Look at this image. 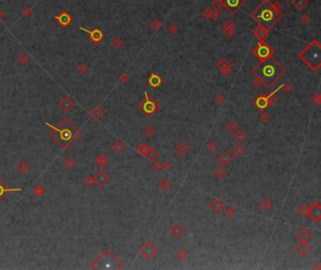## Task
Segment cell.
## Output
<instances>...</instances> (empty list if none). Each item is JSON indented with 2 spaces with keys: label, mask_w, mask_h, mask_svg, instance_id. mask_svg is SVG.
Wrapping results in <instances>:
<instances>
[{
  "label": "cell",
  "mask_w": 321,
  "mask_h": 270,
  "mask_svg": "<svg viewBox=\"0 0 321 270\" xmlns=\"http://www.w3.org/2000/svg\"><path fill=\"white\" fill-rule=\"evenodd\" d=\"M170 235L173 236L174 238H180V237L184 235V229L182 228L181 225H179V224H174L173 226L170 227Z\"/></svg>",
  "instance_id": "6"
},
{
  "label": "cell",
  "mask_w": 321,
  "mask_h": 270,
  "mask_svg": "<svg viewBox=\"0 0 321 270\" xmlns=\"http://www.w3.org/2000/svg\"><path fill=\"white\" fill-rule=\"evenodd\" d=\"M31 13H32V10H31V9H29V8H26L25 10H23V15H25L27 17L30 16Z\"/></svg>",
  "instance_id": "26"
},
{
  "label": "cell",
  "mask_w": 321,
  "mask_h": 270,
  "mask_svg": "<svg viewBox=\"0 0 321 270\" xmlns=\"http://www.w3.org/2000/svg\"><path fill=\"white\" fill-rule=\"evenodd\" d=\"M226 170H225L223 167H218V169L215 170V172H214V174H215V176L218 178V179H223L225 176H226Z\"/></svg>",
  "instance_id": "15"
},
{
  "label": "cell",
  "mask_w": 321,
  "mask_h": 270,
  "mask_svg": "<svg viewBox=\"0 0 321 270\" xmlns=\"http://www.w3.org/2000/svg\"><path fill=\"white\" fill-rule=\"evenodd\" d=\"M234 137H235V140L237 143H240V142L244 141V140L247 139V136H246V134L244 133V132H242V131H236L235 133Z\"/></svg>",
  "instance_id": "12"
},
{
  "label": "cell",
  "mask_w": 321,
  "mask_h": 270,
  "mask_svg": "<svg viewBox=\"0 0 321 270\" xmlns=\"http://www.w3.org/2000/svg\"><path fill=\"white\" fill-rule=\"evenodd\" d=\"M218 161L222 166L227 167V166H229V164L232 162V156H231V155H230L226 151H223V152L218 156Z\"/></svg>",
  "instance_id": "4"
},
{
  "label": "cell",
  "mask_w": 321,
  "mask_h": 270,
  "mask_svg": "<svg viewBox=\"0 0 321 270\" xmlns=\"http://www.w3.org/2000/svg\"><path fill=\"white\" fill-rule=\"evenodd\" d=\"M187 256V251H186L185 249H179V250L177 251V258H178V259H179V260H184V259H186Z\"/></svg>",
  "instance_id": "22"
},
{
  "label": "cell",
  "mask_w": 321,
  "mask_h": 270,
  "mask_svg": "<svg viewBox=\"0 0 321 270\" xmlns=\"http://www.w3.org/2000/svg\"><path fill=\"white\" fill-rule=\"evenodd\" d=\"M156 252H157L156 248L154 247L153 243L150 241H148L141 249V253L143 254V256L145 258H147V259H152L153 257L156 256Z\"/></svg>",
  "instance_id": "1"
},
{
  "label": "cell",
  "mask_w": 321,
  "mask_h": 270,
  "mask_svg": "<svg viewBox=\"0 0 321 270\" xmlns=\"http://www.w3.org/2000/svg\"><path fill=\"white\" fill-rule=\"evenodd\" d=\"M156 130L154 129V128L152 126V125H149V126H147V127L144 129V134H145L147 136L152 137V136H153L154 135H156Z\"/></svg>",
  "instance_id": "19"
},
{
  "label": "cell",
  "mask_w": 321,
  "mask_h": 270,
  "mask_svg": "<svg viewBox=\"0 0 321 270\" xmlns=\"http://www.w3.org/2000/svg\"><path fill=\"white\" fill-rule=\"evenodd\" d=\"M158 187L161 188L162 190H168L170 187V183L169 182L168 179H161L158 183Z\"/></svg>",
  "instance_id": "14"
},
{
  "label": "cell",
  "mask_w": 321,
  "mask_h": 270,
  "mask_svg": "<svg viewBox=\"0 0 321 270\" xmlns=\"http://www.w3.org/2000/svg\"><path fill=\"white\" fill-rule=\"evenodd\" d=\"M233 153H234V155H235V157L240 158L242 155L245 153V150L243 149L240 145H236V146L234 147V149H233Z\"/></svg>",
  "instance_id": "13"
},
{
  "label": "cell",
  "mask_w": 321,
  "mask_h": 270,
  "mask_svg": "<svg viewBox=\"0 0 321 270\" xmlns=\"http://www.w3.org/2000/svg\"><path fill=\"white\" fill-rule=\"evenodd\" d=\"M114 149L116 150V152H122L124 149V144L121 141H117L114 144Z\"/></svg>",
  "instance_id": "24"
},
{
  "label": "cell",
  "mask_w": 321,
  "mask_h": 270,
  "mask_svg": "<svg viewBox=\"0 0 321 270\" xmlns=\"http://www.w3.org/2000/svg\"><path fill=\"white\" fill-rule=\"evenodd\" d=\"M175 152L177 154H179L180 156H186L189 152V148L185 142H180L175 146Z\"/></svg>",
  "instance_id": "3"
},
{
  "label": "cell",
  "mask_w": 321,
  "mask_h": 270,
  "mask_svg": "<svg viewBox=\"0 0 321 270\" xmlns=\"http://www.w3.org/2000/svg\"><path fill=\"white\" fill-rule=\"evenodd\" d=\"M227 129H228V131L230 132V133L235 134V132L238 130V125H237L234 121H231V122L227 124Z\"/></svg>",
  "instance_id": "16"
},
{
  "label": "cell",
  "mask_w": 321,
  "mask_h": 270,
  "mask_svg": "<svg viewBox=\"0 0 321 270\" xmlns=\"http://www.w3.org/2000/svg\"><path fill=\"white\" fill-rule=\"evenodd\" d=\"M153 170H160V164H158V163H153Z\"/></svg>",
  "instance_id": "28"
},
{
  "label": "cell",
  "mask_w": 321,
  "mask_h": 270,
  "mask_svg": "<svg viewBox=\"0 0 321 270\" xmlns=\"http://www.w3.org/2000/svg\"><path fill=\"white\" fill-rule=\"evenodd\" d=\"M19 60H20L21 63H26V62L27 61V56H25V55H22V56L20 57V58H19Z\"/></svg>",
  "instance_id": "27"
},
{
  "label": "cell",
  "mask_w": 321,
  "mask_h": 270,
  "mask_svg": "<svg viewBox=\"0 0 321 270\" xmlns=\"http://www.w3.org/2000/svg\"><path fill=\"white\" fill-rule=\"evenodd\" d=\"M80 29H81V30L86 31L87 33L90 34L92 40L93 41H95V43H96V41H100L101 38H102V32H101L100 30H98V29H94V30H92V31L88 30V29H86V28H84V27H80Z\"/></svg>",
  "instance_id": "8"
},
{
  "label": "cell",
  "mask_w": 321,
  "mask_h": 270,
  "mask_svg": "<svg viewBox=\"0 0 321 270\" xmlns=\"http://www.w3.org/2000/svg\"><path fill=\"white\" fill-rule=\"evenodd\" d=\"M269 116H266H266L264 115V116L261 117V120H262V121H263L264 122H266V121H269Z\"/></svg>",
  "instance_id": "29"
},
{
  "label": "cell",
  "mask_w": 321,
  "mask_h": 270,
  "mask_svg": "<svg viewBox=\"0 0 321 270\" xmlns=\"http://www.w3.org/2000/svg\"><path fill=\"white\" fill-rule=\"evenodd\" d=\"M148 149H149V148L146 146V144H145V143H142V144H140V146H139L138 152H139L140 154L144 155V156H145L146 153H147V152H148Z\"/></svg>",
  "instance_id": "20"
},
{
  "label": "cell",
  "mask_w": 321,
  "mask_h": 270,
  "mask_svg": "<svg viewBox=\"0 0 321 270\" xmlns=\"http://www.w3.org/2000/svg\"><path fill=\"white\" fill-rule=\"evenodd\" d=\"M0 16H1V13H0Z\"/></svg>",
  "instance_id": "30"
},
{
  "label": "cell",
  "mask_w": 321,
  "mask_h": 270,
  "mask_svg": "<svg viewBox=\"0 0 321 270\" xmlns=\"http://www.w3.org/2000/svg\"><path fill=\"white\" fill-rule=\"evenodd\" d=\"M170 169H171V164L169 163V162H164L163 164H160V170H169Z\"/></svg>",
  "instance_id": "25"
},
{
  "label": "cell",
  "mask_w": 321,
  "mask_h": 270,
  "mask_svg": "<svg viewBox=\"0 0 321 270\" xmlns=\"http://www.w3.org/2000/svg\"><path fill=\"white\" fill-rule=\"evenodd\" d=\"M298 213L301 215L302 218H304L307 215L308 213V206L305 204V203H302V204L299 207L298 209Z\"/></svg>",
  "instance_id": "18"
},
{
  "label": "cell",
  "mask_w": 321,
  "mask_h": 270,
  "mask_svg": "<svg viewBox=\"0 0 321 270\" xmlns=\"http://www.w3.org/2000/svg\"><path fill=\"white\" fill-rule=\"evenodd\" d=\"M145 156L151 161H156L158 158V151L153 147L149 148V149H148V152H147Z\"/></svg>",
  "instance_id": "11"
},
{
  "label": "cell",
  "mask_w": 321,
  "mask_h": 270,
  "mask_svg": "<svg viewBox=\"0 0 321 270\" xmlns=\"http://www.w3.org/2000/svg\"><path fill=\"white\" fill-rule=\"evenodd\" d=\"M235 213H236L235 209L234 207H232V206H227L226 209H225V215H226L230 219H232L235 217Z\"/></svg>",
  "instance_id": "17"
},
{
  "label": "cell",
  "mask_w": 321,
  "mask_h": 270,
  "mask_svg": "<svg viewBox=\"0 0 321 270\" xmlns=\"http://www.w3.org/2000/svg\"><path fill=\"white\" fill-rule=\"evenodd\" d=\"M310 249H311V247L307 242H301L300 241V243L297 246V250H298L299 252L303 256H305L309 252V251H310Z\"/></svg>",
  "instance_id": "10"
},
{
  "label": "cell",
  "mask_w": 321,
  "mask_h": 270,
  "mask_svg": "<svg viewBox=\"0 0 321 270\" xmlns=\"http://www.w3.org/2000/svg\"><path fill=\"white\" fill-rule=\"evenodd\" d=\"M312 238V235L309 230L305 229V228H302L300 229L298 232V239L301 242H307Z\"/></svg>",
  "instance_id": "5"
},
{
  "label": "cell",
  "mask_w": 321,
  "mask_h": 270,
  "mask_svg": "<svg viewBox=\"0 0 321 270\" xmlns=\"http://www.w3.org/2000/svg\"><path fill=\"white\" fill-rule=\"evenodd\" d=\"M307 215H310V218L314 221H319L321 218V207L318 202L314 203V204L308 208V213Z\"/></svg>",
  "instance_id": "2"
},
{
  "label": "cell",
  "mask_w": 321,
  "mask_h": 270,
  "mask_svg": "<svg viewBox=\"0 0 321 270\" xmlns=\"http://www.w3.org/2000/svg\"><path fill=\"white\" fill-rule=\"evenodd\" d=\"M217 148H218L217 144H216L215 142H214V141H210V142H208V143H207V145H206V149L208 150V151H210V152H214V151H216Z\"/></svg>",
  "instance_id": "23"
},
{
  "label": "cell",
  "mask_w": 321,
  "mask_h": 270,
  "mask_svg": "<svg viewBox=\"0 0 321 270\" xmlns=\"http://www.w3.org/2000/svg\"><path fill=\"white\" fill-rule=\"evenodd\" d=\"M271 206H272V202L269 200H267V199L264 200L262 202H261V207H262L264 210H266H266H269Z\"/></svg>",
  "instance_id": "21"
},
{
  "label": "cell",
  "mask_w": 321,
  "mask_h": 270,
  "mask_svg": "<svg viewBox=\"0 0 321 270\" xmlns=\"http://www.w3.org/2000/svg\"><path fill=\"white\" fill-rule=\"evenodd\" d=\"M56 19L63 27H66L67 25H69V24L71 23V21H72V18H71L70 14H68L67 13H65V11H64V13H62L61 14H59L58 16H57Z\"/></svg>",
  "instance_id": "7"
},
{
  "label": "cell",
  "mask_w": 321,
  "mask_h": 270,
  "mask_svg": "<svg viewBox=\"0 0 321 270\" xmlns=\"http://www.w3.org/2000/svg\"><path fill=\"white\" fill-rule=\"evenodd\" d=\"M209 205H210V207L212 208V210H213L214 212L218 213V212H221V210L223 209V207H224V202H223L222 201H221V200L216 199V200H213V201L210 202Z\"/></svg>",
  "instance_id": "9"
}]
</instances>
